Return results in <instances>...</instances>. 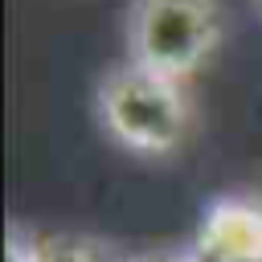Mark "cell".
Wrapping results in <instances>:
<instances>
[{
    "instance_id": "cell-3",
    "label": "cell",
    "mask_w": 262,
    "mask_h": 262,
    "mask_svg": "<svg viewBox=\"0 0 262 262\" xmlns=\"http://www.w3.org/2000/svg\"><path fill=\"white\" fill-rule=\"evenodd\" d=\"M196 250L209 262H262V196H217L201 221Z\"/></svg>"
},
{
    "instance_id": "cell-1",
    "label": "cell",
    "mask_w": 262,
    "mask_h": 262,
    "mask_svg": "<svg viewBox=\"0 0 262 262\" xmlns=\"http://www.w3.org/2000/svg\"><path fill=\"white\" fill-rule=\"evenodd\" d=\"M98 119L119 147L135 156H172L192 127V102L180 78L119 61L98 82Z\"/></svg>"
},
{
    "instance_id": "cell-6",
    "label": "cell",
    "mask_w": 262,
    "mask_h": 262,
    "mask_svg": "<svg viewBox=\"0 0 262 262\" xmlns=\"http://www.w3.org/2000/svg\"><path fill=\"white\" fill-rule=\"evenodd\" d=\"M131 262H209L196 246L188 250H160V254H143V258H131Z\"/></svg>"
},
{
    "instance_id": "cell-5",
    "label": "cell",
    "mask_w": 262,
    "mask_h": 262,
    "mask_svg": "<svg viewBox=\"0 0 262 262\" xmlns=\"http://www.w3.org/2000/svg\"><path fill=\"white\" fill-rule=\"evenodd\" d=\"M4 258H8V262H33V258H37V237H25L20 229H12Z\"/></svg>"
},
{
    "instance_id": "cell-2",
    "label": "cell",
    "mask_w": 262,
    "mask_h": 262,
    "mask_svg": "<svg viewBox=\"0 0 262 262\" xmlns=\"http://www.w3.org/2000/svg\"><path fill=\"white\" fill-rule=\"evenodd\" d=\"M225 12L217 0H131L127 61L188 82L221 45Z\"/></svg>"
},
{
    "instance_id": "cell-4",
    "label": "cell",
    "mask_w": 262,
    "mask_h": 262,
    "mask_svg": "<svg viewBox=\"0 0 262 262\" xmlns=\"http://www.w3.org/2000/svg\"><path fill=\"white\" fill-rule=\"evenodd\" d=\"M33 262H123V258L90 237H37Z\"/></svg>"
},
{
    "instance_id": "cell-7",
    "label": "cell",
    "mask_w": 262,
    "mask_h": 262,
    "mask_svg": "<svg viewBox=\"0 0 262 262\" xmlns=\"http://www.w3.org/2000/svg\"><path fill=\"white\" fill-rule=\"evenodd\" d=\"M254 4H258V12H262V0H254Z\"/></svg>"
}]
</instances>
